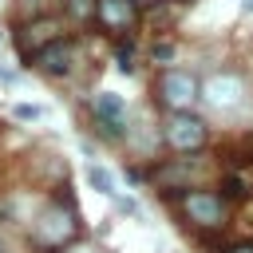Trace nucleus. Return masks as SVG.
I'll list each match as a JSON object with an SVG mask.
<instances>
[{
    "label": "nucleus",
    "mask_w": 253,
    "mask_h": 253,
    "mask_svg": "<svg viewBox=\"0 0 253 253\" xmlns=\"http://www.w3.org/2000/svg\"><path fill=\"white\" fill-rule=\"evenodd\" d=\"M0 253H4V249H0Z\"/></svg>",
    "instance_id": "nucleus-16"
},
{
    "label": "nucleus",
    "mask_w": 253,
    "mask_h": 253,
    "mask_svg": "<svg viewBox=\"0 0 253 253\" xmlns=\"http://www.w3.org/2000/svg\"><path fill=\"white\" fill-rule=\"evenodd\" d=\"M202 99L217 111H229L241 103V79L237 75H210L206 87H202Z\"/></svg>",
    "instance_id": "nucleus-6"
},
{
    "label": "nucleus",
    "mask_w": 253,
    "mask_h": 253,
    "mask_svg": "<svg viewBox=\"0 0 253 253\" xmlns=\"http://www.w3.org/2000/svg\"><path fill=\"white\" fill-rule=\"evenodd\" d=\"M182 210H186L190 221H198L206 229H217L225 221V198L213 194V190H190V194H182Z\"/></svg>",
    "instance_id": "nucleus-3"
},
{
    "label": "nucleus",
    "mask_w": 253,
    "mask_h": 253,
    "mask_svg": "<svg viewBox=\"0 0 253 253\" xmlns=\"http://www.w3.org/2000/svg\"><path fill=\"white\" fill-rule=\"evenodd\" d=\"M95 16H99L103 28H111V32L134 28V4H130V0H99V12H95Z\"/></svg>",
    "instance_id": "nucleus-7"
},
{
    "label": "nucleus",
    "mask_w": 253,
    "mask_h": 253,
    "mask_svg": "<svg viewBox=\"0 0 253 253\" xmlns=\"http://www.w3.org/2000/svg\"><path fill=\"white\" fill-rule=\"evenodd\" d=\"M158 95H162V103L170 107V115H178V111H190V107L202 99V87H198V79H194L190 71H166V75L158 79Z\"/></svg>",
    "instance_id": "nucleus-1"
},
{
    "label": "nucleus",
    "mask_w": 253,
    "mask_h": 253,
    "mask_svg": "<svg viewBox=\"0 0 253 253\" xmlns=\"http://www.w3.org/2000/svg\"><path fill=\"white\" fill-rule=\"evenodd\" d=\"M154 59H158V63L174 59V47H170V43H158V47H154Z\"/></svg>",
    "instance_id": "nucleus-12"
},
{
    "label": "nucleus",
    "mask_w": 253,
    "mask_h": 253,
    "mask_svg": "<svg viewBox=\"0 0 253 253\" xmlns=\"http://www.w3.org/2000/svg\"><path fill=\"white\" fill-rule=\"evenodd\" d=\"M67 12H71V20H91L99 12V0H67Z\"/></svg>",
    "instance_id": "nucleus-10"
},
{
    "label": "nucleus",
    "mask_w": 253,
    "mask_h": 253,
    "mask_svg": "<svg viewBox=\"0 0 253 253\" xmlns=\"http://www.w3.org/2000/svg\"><path fill=\"white\" fill-rule=\"evenodd\" d=\"M43 111L40 107H32V103H16V119H40Z\"/></svg>",
    "instance_id": "nucleus-11"
},
{
    "label": "nucleus",
    "mask_w": 253,
    "mask_h": 253,
    "mask_svg": "<svg viewBox=\"0 0 253 253\" xmlns=\"http://www.w3.org/2000/svg\"><path fill=\"white\" fill-rule=\"evenodd\" d=\"M32 59H36V67H40L43 75H67L71 63H75V43H71V40H51V43H43Z\"/></svg>",
    "instance_id": "nucleus-4"
},
{
    "label": "nucleus",
    "mask_w": 253,
    "mask_h": 253,
    "mask_svg": "<svg viewBox=\"0 0 253 253\" xmlns=\"http://www.w3.org/2000/svg\"><path fill=\"white\" fill-rule=\"evenodd\" d=\"M95 123L103 126V134H123V119H126V103H123V95H115V91H99L95 95Z\"/></svg>",
    "instance_id": "nucleus-5"
},
{
    "label": "nucleus",
    "mask_w": 253,
    "mask_h": 253,
    "mask_svg": "<svg viewBox=\"0 0 253 253\" xmlns=\"http://www.w3.org/2000/svg\"><path fill=\"white\" fill-rule=\"evenodd\" d=\"M206 119H198V115H190V111H178V115H170V123H166V142L174 146V150H182V154H194V150H202L206 146Z\"/></svg>",
    "instance_id": "nucleus-2"
},
{
    "label": "nucleus",
    "mask_w": 253,
    "mask_h": 253,
    "mask_svg": "<svg viewBox=\"0 0 253 253\" xmlns=\"http://www.w3.org/2000/svg\"><path fill=\"white\" fill-rule=\"evenodd\" d=\"M87 182H91L99 194H107V198H115V194H119V182H115V174H111L107 166H99V162H87Z\"/></svg>",
    "instance_id": "nucleus-9"
},
{
    "label": "nucleus",
    "mask_w": 253,
    "mask_h": 253,
    "mask_svg": "<svg viewBox=\"0 0 253 253\" xmlns=\"http://www.w3.org/2000/svg\"><path fill=\"white\" fill-rule=\"evenodd\" d=\"M75 233V221H71V213H43V221H40V241H47V245H59V241H67Z\"/></svg>",
    "instance_id": "nucleus-8"
},
{
    "label": "nucleus",
    "mask_w": 253,
    "mask_h": 253,
    "mask_svg": "<svg viewBox=\"0 0 253 253\" xmlns=\"http://www.w3.org/2000/svg\"><path fill=\"white\" fill-rule=\"evenodd\" d=\"M225 253H253V241H249V245H233V249H225Z\"/></svg>",
    "instance_id": "nucleus-13"
},
{
    "label": "nucleus",
    "mask_w": 253,
    "mask_h": 253,
    "mask_svg": "<svg viewBox=\"0 0 253 253\" xmlns=\"http://www.w3.org/2000/svg\"><path fill=\"white\" fill-rule=\"evenodd\" d=\"M245 12H253V0H245Z\"/></svg>",
    "instance_id": "nucleus-14"
},
{
    "label": "nucleus",
    "mask_w": 253,
    "mask_h": 253,
    "mask_svg": "<svg viewBox=\"0 0 253 253\" xmlns=\"http://www.w3.org/2000/svg\"><path fill=\"white\" fill-rule=\"evenodd\" d=\"M75 253H95V249H75Z\"/></svg>",
    "instance_id": "nucleus-15"
}]
</instances>
